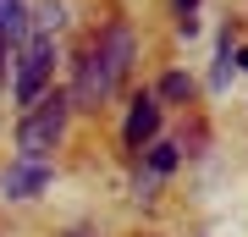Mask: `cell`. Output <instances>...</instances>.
<instances>
[{"instance_id":"obj_1","label":"cell","mask_w":248,"mask_h":237,"mask_svg":"<svg viewBox=\"0 0 248 237\" xmlns=\"http://www.w3.org/2000/svg\"><path fill=\"white\" fill-rule=\"evenodd\" d=\"M127 66H133V28L110 22L105 33L94 39V50L83 55V66H78V88H72V99H78V105H89V111H99V99H110L116 88H122Z\"/></svg>"},{"instance_id":"obj_2","label":"cell","mask_w":248,"mask_h":237,"mask_svg":"<svg viewBox=\"0 0 248 237\" xmlns=\"http://www.w3.org/2000/svg\"><path fill=\"white\" fill-rule=\"evenodd\" d=\"M66 111H72L66 94H45V99H39V105L17 122V149H22V160H45L55 143H61V132H66Z\"/></svg>"},{"instance_id":"obj_3","label":"cell","mask_w":248,"mask_h":237,"mask_svg":"<svg viewBox=\"0 0 248 237\" xmlns=\"http://www.w3.org/2000/svg\"><path fill=\"white\" fill-rule=\"evenodd\" d=\"M50 66H55V33H28L22 55H17V99L22 105H39L50 83Z\"/></svg>"},{"instance_id":"obj_4","label":"cell","mask_w":248,"mask_h":237,"mask_svg":"<svg viewBox=\"0 0 248 237\" xmlns=\"http://www.w3.org/2000/svg\"><path fill=\"white\" fill-rule=\"evenodd\" d=\"M50 188V166L45 160H11L6 176H0V193L6 199H33V193H45Z\"/></svg>"},{"instance_id":"obj_5","label":"cell","mask_w":248,"mask_h":237,"mask_svg":"<svg viewBox=\"0 0 248 237\" xmlns=\"http://www.w3.org/2000/svg\"><path fill=\"white\" fill-rule=\"evenodd\" d=\"M155 132H160V105L143 94V99H133V116H127V149H143Z\"/></svg>"},{"instance_id":"obj_6","label":"cell","mask_w":248,"mask_h":237,"mask_svg":"<svg viewBox=\"0 0 248 237\" xmlns=\"http://www.w3.org/2000/svg\"><path fill=\"white\" fill-rule=\"evenodd\" d=\"M28 33V6L22 0H0V39H22Z\"/></svg>"},{"instance_id":"obj_7","label":"cell","mask_w":248,"mask_h":237,"mask_svg":"<svg viewBox=\"0 0 248 237\" xmlns=\"http://www.w3.org/2000/svg\"><path fill=\"white\" fill-rule=\"evenodd\" d=\"M160 94H166V99H187V94H193V83H187L182 72H171V78L160 83Z\"/></svg>"},{"instance_id":"obj_8","label":"cell","mask_w":248,"mask_h":237,"mask_svg":"<svg viewBox=\"0 0 248 237\" xmlns=\"http://www.w3.org/2000/svg\"><path fill=\"white\" fill-rule=\"evenodd\" d=\"M149 166H155V171H171V166H177V143H155Z\"/></svg>"},{"instance_id":"obj_9","label":"cell","mask_w":248,"mask_h":237,"mask_svg":"<svg viewBox=\"0 0 248 237\" xmlns=\"http://www.w3.org/2000/svg\"><path fill=\"white\" fill-rule=\"evenodd\" d=\"M177 11H182V28L193 33V11H199V0H177Z\"/></svg>"},{"instance_id":"obj_10","label":"cell","mask_w":248,"mask_h":237,"mask_svg":"<svg viewBox=\"0 0 248 237\" xmlns=\"http://www.w3.org/2000/svg\"><path fill=\"white\" fill-rule=\"evenodd\" d=\"M243 66H248V50H243Z\"/></svg>"},{"instance_id":"obj_11","label":"cell","mask_w":248,"mask_h":237,"mask_svg":"<svg viewBox=\"0 0 248 237\" xmlns=\"http://www.w3.org/2000/svg\"><path fill=\"white\" fill-rule=\"evenodd\" d=\"M0 50H6V39H0Z\"/></svg>"}]
</instances>
